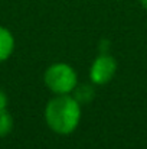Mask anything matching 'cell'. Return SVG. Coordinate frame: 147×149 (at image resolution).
Returning <instances> with one entry per match:
<instances>
[{
    "label": "cell",
    "mask_w": 147,
    "mask_h": 149,
    "mask_svg": "<svg viewBox=\"0 0 147 149\" xmlns=\"http://www.w3.org/2000/svg\"><path fill=\"white\" fill-rule=\"evenodd\" d=\"M45 120L58 135H71L81 120V104L71 94L50 99L45 107Z\"/></svg>",
    "instance_id": "1"
},
{
    "label": "cell",
    "mask_w": 147,
    "mask_h": 149,
    "mask_svg": "<svg viewBox=\"0 0 147 149\" xmlns=\"http://www.w3.org/2000/svg\"><path fill=\"white\" fill-rule=\"evenodd\" d=\"M45 86L56 96L72 94L78 86V75L75 70L65 62H55L49 65L43 74Z\"/></svg>",
    "instance_id": "2"
},
{
    "label": "cell",
    "mask_w": 147,
    "mask_h": 149,
    "mask_svg": "<svg viewBox=\"0 0 147 149\" xmlns=\"http://www.w3.org/2000/svg\"><path fill=\"white\" fill-rule=\"evenodd\" d=\"M115 72H117V61L108 54H99L91 65L90 77L94 84L102 86L110 83L114 78Z\"/></svg>",
    "instance_id": "3"
},
{
    "label": "cell",
    "mask_w": 147,
    "mask_h": 149,
    "mask_svg": "<svg viewBox=\"0 0 147 149\" xmlns=\"http://www.w3.org/2000/svg\"><path fill=\"white\" fill-rule=\"evenodd\" d=\"M13 49H14V38L12 32L7 28L0 26V62L9 59L10 55L13 54Z\"/></svg>",
    "instance_id": "4"
},
{
    "label": "cell",
    "mask_w": 147,
    "mask_h": 149,
    "mask_svg": "<svg viewBox=\"0 0 147 149\" xmlns=\"http://www.w3.org/2000/svg\"><path fill=\"white\" fill-rule=\"evenodd\" d=\"M72 96H74V99L77 100L79 104H82V103L92 101L94 97H95V91H94L92 86L81 84V86H77L75 87V90L72 91Z\"/></svg>",
    "instance_id": "5"
},
{
    "label": "cell",
    "mask_w": 147,
    "mask_h": 149,
    "mask_svg": "<svg viewBox=\"0 0 147 149\" xmlns=\"http://www.w3.org/2000/svg\"><path fill=\"white\" fill-rule=\"evenodd\" d=\"M13 129V117L10 116V113H7V110L0 111V138L7 136Z\"/></svg>",
    "instance_id": "6"
},
{
    "label": "cell",
    "mask_w": 147,
    "mask_h": 149,
    "mask_svg": "<svg viewBox=\"0 0 147 149\" xmlns=\"http://www.w3.org/2000/svg\"><path fill=\"white\" fill-rule=\"evenodd\" d=\"M6 109H7V96L0 90V111H3Z\"/></svg>",
    "instance_id": "7"
},
{
    "label": "cell",
    "mask_w": 147,
    "mask_h": 149,
    "mask_svg": "<svg viewBox=\"0 0 147 149\" xmlns=\"http://www.w3.org/2000/svg\"><path fill=\"white\" fill-rule=\"evenodd\" d=\"M139 3L141 4V7H143L144 10H147V0H139Z\"/></svg>",
    "instance_id": "8"
}]
</instances>
